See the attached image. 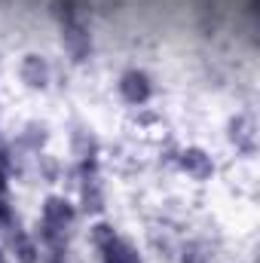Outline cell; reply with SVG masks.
<instances>
[{"label":"cell","instance_id":"2","mask_svg":"<svg viewBox=\"0 0 260 263\" xmlns=\"http://www.w3.org/2000/svg\"><path fill=\"white\" fill-rule=\"evenodd\" d=\"M70 220H73L70 205L62 202V199H49V202H46V208H43V230H46V242L59 245V239L65 236V230L70 227Z\"/></svg>","mask_w":260,"mask_h":263},{"label":"cell","instance_id":"3","mask_svg":"<svg viewBox=\"0 0 260 263\" xmlns=\"http://www.w3.org/2000/svg\"><path fill=\"white\" fill-rule=\"evenodd\" d=\"M120 89H123L126 101H132V104H141V101L150 98V80H147V73H141V70H129V73L123 77Z\"/></svg>","mask_w":260,"mask_h":263},{"label":"cell","instance_id":"5","mask_svg":"<svg viewBox=\"0 0 260 263\" xmlns=\"http://www.w3.org/2000/svg\"><path fill=\"white\" fill-rule=\"evenodd\" d=\"M0 263H6V257H3V254H0Z\"/></svg>","mask_w":260,"mask_h":263},{"label":"cell","instance_id":"1","mask_svg":"<svg viewBox=\"0 0 260 263\" xmlns=\"http://www.w3.org/2000/svg\"><path fill=\"white\" fill-rule=\"evenodd\" d=\"M95 245H98L104 263H138L135 251H132L110 227H95Z\"/></svg>","mask_w":260,"mask_h":263},{"label":"cell","instance_id":"4","mask_svg":"<svg viewBox=\"0 0 260 263\" xmlns=\"http://www.w3.org/2000/svg\"><path fill=\"white\" fill-rule=\"evenodd\" d=\"M184 168H190L196 178H205V175H211V162L199 153V150H187L184 153Z\"/></svg>","mask_w":260,"mask_h":263}]
</instances>
